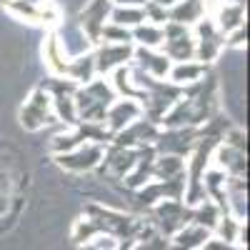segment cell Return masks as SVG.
<instances>
[{"mask_svg":"<svg viewBox=\"0 0 250 250\" xmlns=\"http://www.w3.org/2000/svg\"><path fill=\"white\" fill-rule=\"evenodd\" d=\"M110 140H113V135L105 128V123H78L73 128V133L53 138L50 148L55 150V155H60V153H70V150L80 148V145H85V143L108 145Z\"/></svg>","mask_w":250,"mask_h":250,"instance_id":"1","label":"cell"},{"mask_svg":"<svg viewBox=\"0 0 250 250\" xmlns=\"http://www.w3.org/2000/svg\"><path fill=\"white\" fill-rule=\"evenodd\" d=\"M150 210H153V225L160 228L165 235H175L193 220V208L183 205L180 200H160Z\"/></svg>","mask_w":250,"mask_h":250,"instance_id":"2","label":"cell"},{"mask_svg":"<svg viewBox=\"0 0 250 250\" xmlns=\"http://www.w3.org/2000/svg\"><path fill=\"white\" fill-rule=\"evenodd\" d=\"M55 113H53V100H50V93L43 90V88H35L30 100L23 105L20 110V123H23V128L28 130H38L43 128L48 123H55Z\"/></svg>","mask_w":250,"mask_h":250,"instance_id":"3","label":"cell"},{"mask_svg":"<svg viewBox=\"0 0 250 250\" xmlns=\"http://www.w3.org/2000/svg\"><path fill=\"white\" fill-rule=\"evenodd\" d=\"M195 140H198L195 128H168V130L158 133V138L153 143V150H155V155L185 158V153H190L195 148Z\"/></svg>","mask_w":250,"mask_h":250,"instance_id":"4","label":"cell"},{"mask_svg":"<svg viewBox=\"0 0 250 250\" xmlns=\"http://www.w3.org/2000/svg\"><path fill=\"white\" fill-rule=\"evenodd\" d=\"M103 155H105V145H98V143H85L80 148L70 150V153H60L55 155L58 165L65 170H73V173H85V170H93L103 163Z\"/></svg>","mask_w":250,"mask_h":250,"instance_id":"5","label":"cell"},{"mask_svg":"<svg viewBox=\"0 0 250 250\" xmlns=\"http://www.w3.org/2000/svg\"><path fill=\"white\" fill-rule=\"evenodd\" d=\"M113 10V0H90L80 13V30L88 38V43H100V33L108 25Z\"/></svg>","mask_w":250,"mask_h":250,"instance_id":"6","label":"cell"},{"mask_svg":"<svg viewBox=\"0 0 250 250\" xmlns=\"http://www.w3.org/2000/svg\"><path fill=\"white\" fill-rule=\"evenodd\" d=\"M185 193V175L173 178V180H158V183H145L138 190V205L143 208H153L155 203L165 200H180Z\"/></svg>","mask_w":250,"mask_h":250,"instance_id":"7","label":"cell"},{"mask_svg":"<svg viewBox=\"0 0 250 250\" xmlns=\"http://www.w3.org/2000/svg\"><path fill=\"white\" fill-rule=\"evenodd\" d=\"M158 125L150 123V120H145V118H138L135 123H130L125 130L115 133L113 135V143H115V148H143V145H153L155 138H158Z\"/></svg>","mask_w":250,"mask_h":250,"instance_id":"8","label":"cell"},{"mask_svg":"<svg viewBox=\"0 0 250 250\" xmlns=\"http://www.w3.org/2000/svg\"><path fill=\"white\" fill-rule=\"evenodd\" d=\"M198 43H195V58L198 62H203V65H208L210 60L218 58L220 48L225 45V38L218 33L213 18H205V20H198Z\"/></svg>","mask_w":250,"mask_h":250,"instance_id":"9","label":"cell"},{"mask_svg":"<svg viewBox=\"0 0 250 250\" xmlns=\"http://www.w3.org/2000/svg\"><path fill=\"white\" fill-rule=\"evenodd\" d=\"M140 115H143V108L135 100H113L105 113V128L110 130V135H115L128 128L130 123H135Z\"/></svg>","mask_w":250,"mask_h":250,"instance_id":"10","label":"cell"},{"mask_svg":"<svg viewBox=\"0 0 250 250\" xmlns=\"http://www.w3.org/2000/svg\"><path fill=\"white\" fill-rule=\"evenodd\" d=\"M213 23L223 38L243 28L245 25V0H228V3H223L213 18Z\"/></svg>","mask_w":250,"mask_h":250,"instance_id":"11","label":"cell"},{"mask_svg":"<svg viewBox=\"0 0 250 250\" xmlns=\"http://www.w3.org/2000/svg\"><path fill=\"white\" fill-rule=\"evenodd\" d=\"M95 58V73H113L123 65H128L133 58V45H105L93 55Z\"/></svg>","mask_w":250,"mask_h":250,"instance_id":"12","label":"cell"},{"mask_svg":"<svg viewBox=\"0 0 250 250\" xmlns=\"http://www.w3.org/2000/svg\"><path fill=\"white\" fill-rule=\"evenodd\" d=\"M133 58L138 60V70L145 73V75H150V78H155V80H163L165 75L170 73V68H173V62L165 58L163 53H158V50L138 48V50H133Z\"/></svg>","mask_w":250,"mask_h":250,"instance_id":"13","label":"cell"},{"mask_svg":"<svg viewBox=\"0 0 250 250\" xmlns=\"http://www.w3.org/2000/svg\"><path fill=\"white\" fill-rule=\"evenodd\" d=\"M215 168L223 170L228 178H245V153L233 150L228 145H218L215 148Z\"/></svg>","mask_w":250,"mask_h":250,"instance_id":"14","label":"cell"},{"mask_svg":"<svg viewBox=\"0 0 250 250\" xmlns=\"http://www.w3.org/2000/svg\"><path fill=\"white\" fill-rule=\"evenodd\" d=\"M153 163H155L153 145H143V148H138V163H135L133 173L128 175V180H125V185L133 188V190H140V188L153 178Z\"/></svg>","mask_w":250,"mask_h":250,"instance_id":"15","label":"cell"},{"mask_svg":"<svg viewBox=\"0 0 250 250\" xmlns=\"http://www.w3.org/2000/svg\"><path fill=\"white\" fill-rule=\"evenodd\" d=\"M205 15V0H180L173 8H168V20L170 23H178V25H190V23H198Z\"/></svg>","mask_w":250,"mask_h":250,"instance_id":"16","label":"cell"},{"mask_svg":"<svg viewBox=\"0 0 250 250\" xmlns=\"http://www.w3.org/2000/svg\"><path fill=\"white\" fill-rule=\"evenodd\" d=\"M105 158V168L113 170L118 178H128L135 168V163H138V150H130V148H113L103 155Z\"/></svg>","mask_w":250,"mask_h":250,"instance_id":"17","label":"cell"},{"mask_svg":"<svg viewBox=\"0 0 250 250\" xmlns=\"http://www.w3.org/2000/svg\"><path fill=\"white\" fill-rule=\"evenodd\" d=\"M168 75H170L168 83H173V85H178V88H185V85H193V83L203 80L208 75V65H203V62H198V60L175 62Z\"/></svg>","mask_w":250,"mask_h":250,"instance_id":"18","label":"cell"},{"mask_svg":"<svg viewBox=\"0 0 250 250\" xmlns=\"http://www.w3.org/2000/svg\"><path fill=\"white\" fill-rule=\"evenodd\" d=\"M160 48H163V55L170 62H188L195 58V40L190 33H185L175 40H165Z\"/></svg>","mask_w":250,"mask_h":250,"instance_id":"19","label":"cell"},{"mask_svg":"<svg viewBox=\"0 0 250 250\" xmlns=\"http://www.w3.org/2000/svg\"><path fill=\"white\" fill-rule=\"evenodd\" d=\"M208 238H210V233L190 223V225H185L183 230H178V233L173 235L170 245H173L175 250H200Z\"/></svg>","mask_w":250,"mask_h":250,"instance_id":"20","label":"cell"},{"mask_svg":"<svg viewBox=\"0 0 250 250\" xmlns=\"http://www.w3.org/2000/svg\"><path fill=\"white\" fill-rule=\"evenodd\" d=\"M95 75V58L93 55H78V58H70L68 60V70H65V78L78 83V85H88Z\"/></svg>","mask_w":250,"mask_h":250,"instance_id":"21","label":"cell"},{"mask_svg":"<svg viewBox=\"0 0 250 250\" xmlns=\"http://www.w3.org/2000/svg\"><path fill=\"white\" fill-rule=\"evenodd\" d=\"M180 175H185V163H183V158H178V155H155L153 178L173 180V178H180Z\"/></svg>","mask_w":250,"mask_h":250,"instance_id":"22","label":"cell"},{"mask_svg":"<svg viewBox=\"0 0 250 250\" xmlns=\"http://www.w3.org/2000/svg\"><path fill=\"white\" fill-rule=\"evenodd\" d=\"M130 40H135V43L140 48H148V50H158L163 45V28L158 25H150V23H143L138 28L130 30Z\"/></svg>","mask_w":250,"mask_h":250,"instance_id":"23","label":"cell"},{"mask_svg":"<svg viewBox=\"0 0 250 250\" xmlns=\"http://www.w3.org/2000/svg\"><path fill=\"white\" fill-rule=\"evenodd\" d=\"M220 210H218V205L215 203H210V200H203L200 205H195L193 208V225H198V228H203V230H215V225H218V220H220Z\"/></svg>","mask_w":250,"mask_h":250,"instance_id":"24","label":"cell"},{"mask_svg":"<svg viewBox=\"0 0 250 250\" xmlns=\"http://www.w3.org/2000/svg\"><path fill=\"white\" fill-rule=\"evenodd\" d=\"M108 23L120 25L125 30H133V28L145 23V13H143V8H118L115 5L110 10V20H108Z\"/></svg>","mask_w":250,"mask_h":250,"instance_id":"25","label":"cell"},{"mask_svg":"<svg viewBox=\"0 0 250 250\" xmlns=\"http://www.w3.org/2000/svg\"><path fill=\"white\" fill-rule=\"evenodd\" d=\"M45 58H48V65L53 68V73H55L58 78H65L68 60H70V58L65 55V50H62V45H60V38H58V35H53V38L48 40Z\"/></svg>","mask_w":250,"mask_h":250,"instance_id":"26","label":"cell"},{"mask_svg":"<svg viewBox=\"0 0 250 250\" xmlns=\"http://www.w3.org/2000/svg\"><path fill=\"white\" fill-rule=\"evenodd\" d=\"M243 228H245L243 220H235L233 215H220V220H218V225H215L218 240L240 245V233H243ZM240 248H243V245H240Z\"/></svg>","mask_w":250,"mask_h":250,"instance_id":"27","label":"cell"},{"mask_svg":"<svg viewBox=\"0 0 250 250\" xmlns=\"http://www.w3.org/2000/svg\"><path fill=\"white\" fill-rule=\"evenodd\" d=\"M100 40L105 45H130L133 43V40H130V30H125L120 25H113V23H108L105 28H103Z\"/></svg>","mask_w":250,"mask_h":250,"instance_id":"28","label":"cell"},{"mask_svg":"<svg viewBox=\"0 0 250 250\" xmlns=\"http://www.w3.org/2000/svg\"><path fill=\"white\" fill-rule=\"evenodd\" d=\"M100 235V230H98V225L90 220V218H85V220H78L75 223V228H73V240L78 243V245H88L90 240H95Z\"/></svg>","mask_w":250,"mask_h":250,"instance_id":"29","label":"cell"},{"mask_svg":"<svg viewBox=\"0 0 250 250\" xmlns=\"http://www.w3.org/2000/svg\"><path fill=\"white\" fill-rule=\"evenodd\" d=\"M143 13H145V23H150V25L163 28L165 23H168V10L160 8L158 3H153V0H148V3L143 5Z\"/></svg>","mask_w":250,"mask_h":250,"instance_id":"30","label":"cell"},{"mask_svg":"<svg viewBox=\"0 0 250 250\" xmlns=\"http://www.w3.org/2000/svg\"><path fill=\"white\" fill-rule=\"evenodd\" d=\"M200 250H243V248L235 245V243H223V240H218V238H208Z\"/></svg>","mask_w":250,"mask_h":250,"instance_id":"31","label":"cell"},{"mask_svg":"<svg viewBox=\"0 0 250 250\" xmlns=\"http://www.w3.org/2000/svg\"><path fill=\"white\" fill-rule=\"evenodd\" d=\"M118 8H143L148 0H113Z\"/></svg>","mask_w":250,"mask_h":250,"instance_id":"32","label":"cell"},{"mask_svg":"<svg viewBox=\"0 0 250 250\" xmlns=\"http://www.w3.org/2000/svg\"><path fill=\"white\" fill-rule=\"evenodd\" d=\"M153 3H158L160 8H165V10H168V8H173L175 3H180V0H153Z\"/></svg>","mask_w":250,"mask_h":250,"instance_id":"33","label":"cell"}]
</instances>
